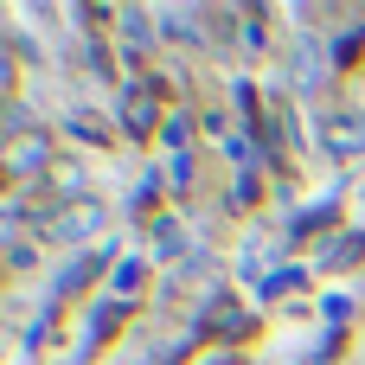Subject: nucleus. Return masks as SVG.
<instances>
[{
  "label": "nucleus",
  "instance_id": "obj_1",
  "mask_svg": "<svg viewBox=\"0 0 365 365\" xmlns=\"http://www.w3.org/2000/svg\"><path fill=\"white\" fill-rule=\"evenodd\" d=\"M90 231H103V212H96V205H77L71 218L51 225V237H64V244H77V237H90Z\"/></svg>",
  "mask_w": 365,
  "mask_h": 365
},
{
  "label": "nucleus",
  "instance_id": "obj_2",
  "mask_svg": "<svg viewBox=\"0 0 365 365\" xmlns=\"http://www.w3.org/2000/svg\"><path fill=\"white\" fill-rule=\"evenodd\" d=\"M6 83H13V64H6V51H0V90H6Z\"/></svg>",
  "mask_w": 365,
  "mask_h": 365
}]
</instances>
